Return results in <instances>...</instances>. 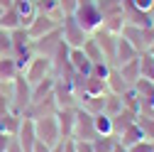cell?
I'll use <instances>...</instances> for the list:
<instances>
[{
	"instance_id": "obj_7",
	"label": "cell",
	"mask_w": 154,
	"mask_h": 152,
	"mask_svg": "<svg viewBox=\"0 0 154 152\" xmlns=\"http://www.w3.org/2000/svg\"><path fill=\"white\" fill-rule=\"evenodd\" d=\"M59 32H61V40H64L69 47H83V42L88 40V32L73 20V15H66L64 20H61Z\"/></svg>"
},
{
	"instance_id": "obj_40",
	"label": "cell",
	"mask_w": 154,
	"mask_h": 152,
	"mask_svg": "<svg viewBox=\"0 0 154 152\" xmlns=\"http://www.w3.org/2000/svg\"><path fill=\"white\" fill-rule=\"evenodd\" d=\"M5 152H25V150H22V147H20V142H17V140H15V138H12V140H10V145H8V150H5Z\"/></svg>"
},
{
	"instance_id": "obj_9",
	"label": "cell",
	"mask_w": 154,
	"mask_h": 152,
	"mask_svg": "<svg viewBox=\"0 0 154 152\" xmlns=\"http://www.w3.org/2000/svg\"><path fill=\"white\" fill-rule=\"evenodd\" d=\"M61 22L59 20H54L51 15H44V12H37L34 15V20L25 27L27 30V34L32 37V40H37V37H42V34H47V32H51V30H56Z\"/></svg>"
},
{
	"instance_id": "obj_1",
	"label": "cell",
	"mask_w": 154,
	"mask_h": 152,
	"mask_svg": "<svg viewBox=\"0 0 154 152\" xmlns=\"http://www.w3.org/2000/svg\"><path fill=\"white\" fill-rule=\"evenodd\" d=\"M8 96H10V110H15V113H20V116H25V110L32 106V86L25 81V76H22V74L10 84Z\"/></svg>"
},
{
	"instance_id": "obj_13",
	"label": "cell",
	"mask_w": 154,
	"mask_h": 152,
	"mask_svg": "<svg viewBox=\"0 0 154 152\" xmlns=\"http://www.w3.org/2000/svg\"><path fill=\"white\" fill-rule=\"evenodd\" d=\"M140 56V52L134 49L125 37H120L118 34V49H115V59H112V66H122V64H127V62H132V59H137Z\"/></svg>"
},
{
	"instance_id": "obj_37",
	"label": "cell",
	"mask_w": 154,
	"mask_h": 152,
	"mask_svg": "<svg viewBox=\"0 0 154 152\" xmlns=\"http://www.w3.org/2000/svg\"><path fill=\"white\" fill-rule=\"evenodd\" d=\"M73 145H76V152H95L93 140H73Z\"/></svg>"
},
{
	"instance_id": "obj_46",
	"label": "cell",
	"mask_w": 154,
	"mask_h": 152,
	"mask_svg": "<svg viewBox=\"0 0 154 152\" xmlns=\"http://www.w3.org/2000/svg\"><path fill=\"white\" fill-rule=\"evenodd\" d=\"M0 15H3V8H0Z\"/></svg>"
},
{
	"instance_id": "obj_36",
	"label": "cell",
	"mask_w": 154,
	"mask_h": 152,
	"mask_svg": "<svg viewBox=\"0 0 154 152\" xmlns=\"http://www.w3.org/2000/svg\"><path fill=\"white\" fill-rule=\"evenodd\" d=\"M127 5H132L134 10H142V12H152V5L154 0H125Z\"/></svg>"
},
{
	"instance_id": "obj_23",
	"label": "cell",
	"mask_w": 154,
	"mask_h": 152,
	"mask_svg": "<svg viewBox=\"0 0 154 152\" xmlns=\"http://www.w3.org/2000/svg\"><path fill=\"white\" fill-rule=\"evenodd\" d=\"M118 71L122 74V79L130 86H134V81L140 79V56H137V59H132V62H127V64H122V66H118Z\"/></svg>"
},
{
	"instance_id": "obj_4",
	"label": "cell",
	"mask_w": 154,
	"mask_h": 152,
	"mask_svg": "<svg viewBox=\"0 0 154 152\" xmlns=\"http://www.w3.org/2000/svg\"><path fill=\"white\" fill-rule=\"evenodd\" d=\"M22 76H25V81L29 84V86H34V84H39L42 79H47V76H54V71H51V59H47V56H32V59L22 66V71H20Z\"/></svg>"
},
{
	"instance_id": "obj_14",
	"label": "cell",
	"mask_w": 154,
	"mask_h": 152,
	"mask_svg": "<svg viewBox=\"0 0 154 152\" xmlns=\"http://www.w3.org/2000/svg\"><path fill=\"white\" fill-rule=\"evenodd\" d=\"M69 64H71V69L76 71V74H83V76H88L91 74V59L83 54V49L81 47H71L69 49Z\"/></svg>"
},
{
	"instance_id": "obj_41",
	"label": "cell",
	"mask_w": 154,
	"mask_h": 152,
	"mask_svg": "<svg viewBox=\"0 0 154 152\" xmlns=\"http://www.w3.org/2000/svg\"><path fill=\"white\" fill-rule=\"evenodd\" d=\"M32 152H51V147H47L44 142H39V140H37V145H34V150Z\"/></svg>"
},
{
	"instance_id": "obj_26",
	"label": "cell",
	"mask_w": 154,
	"mask_h": 152,
	"mask_svg": "<svg viewBox=\"0 0 154 152\" xmlns=\"http://www.w3.org/2000/svg\"><path fill=\"white\" fill-rule=\"evenodd\" d=\"M100 15L103 17H112V15H122V0H95Z\"/></svg>"
},
{
	"instance_id": "obj_31",
	"label": "cell",
	"mask_w": 154,
	"mask_h": 152,
	"mask_svg": "<svg viewBox=\"0 0 154 152\" xmlns=\"http://www.w3.org/2000/svg\"><path fill=\"white\" fill-rule=\"evenodd\" d=\"M95 132H98V135H112V120L105 113H98V116H95Z\"/></svg>"
},
{
	"instance_id": "obj_21",
	"label": "cell",
	"mask_w": 154,
	"mask_h": 152,
	"mask_svg": "<svg viewBox=\"0 0 154 152\" xmlns=\"http://www.w3.org/2000/svg\"><path fill=\"white\" fill-rule=\"evenodd\" d=\"M54 84H56L54 76H47V79H42L39 84H34V86H32V103L51 96V93H54Z\"/></svg>"
},
{
	"instance_id": "obj_47",
	"label": "cell",
	"mask_w": 154,
	"mask_h": 152,
	"mask_svg": "<svg viewBox=\"0 0 154 152\" xmlns=\"http://www.w3.org/2000/svg\"><path fill=\"white\" fill-rule=\"evenodd\" d=\"M152 145H154V140H152Z\"/></svg>"
},
{
	"instance_id": "obj_20",
	"label": "cell",
	"mask_w": 154,
	"mask_h": 152,
	"mask_svg": "<svg viewBox=\"0 0 154 152\" xmlns=\"http://www.w3.org/2000/svg\"><path fill=\"white\" fill-rule=\"evenodd\" d=\"M137 125L144 132V140H154V108H147V110L137 113Z\"/></svg>"
},
{
	"instance_id": "obj_22",
	"label": "cell",
	"mask_w": 154,
	"mask_h": 152,
	"mask_svg": "<svg viewBox=\"0 0 154 152\" xmlns=\"http://www.w3.org/2000/svg\"><path fill=\"white\" fill-rule=\"evenodd\" d=\"M0 27L8 30V32H12V30H17V27H22V20H20V15H17L15 8L3 10V15H0Z\"/></svg>"
},
{
	"instance_id": "obj_43",
	"label": "cell",
	"mask_w": 154,
	"mask_h": 152,
	"mask_svg": "<svg viewBox=\"0 0 154 152\" xmlns=\"http://www.w3.org/2000/svg\"><path fill=\"white\" fill-rule=\"evenodd\" d=\"M112 152H127V147H122L120 142H115V147H112Z\"/></svg>"
},
{
	"instance_id": "obj_33",
	"label": "cell",
	"mask_w": 154,
	"mask_h": 152,
	"mask_svg": "<svg viewBox=\"0 0 154 152\" xmlns=\"http://www.w3.org/2000/svg\"><path fill=\"white\" fill-rule=\"evenodd\" d=\"M108 71H110V64H108V62H95V64L91 66V76H95V79H103V81H105Z\"/></svg>"
},
{
	"instance_id": "obj_44",
	"label": "cell",
	"mask_w": 154,
	"mask_h": 152,
	"mask_svg": "<svg viewBox=\"0 0 154 152\" xmlns=\"http://www.w3.org/2000/svg\"><path fill=\"white\" fill-rule=\"evenodd\" d=\"M149 54H152V56H154V44H152V47H149Z\"/></svg>"
},
{
	"instance_id": "obj_11",
	"label": "cell",
	"mask_w": 154,
	"mask_h": 152,
	"mask_svg": "<svg viewBox=\"0 0 154 152\" xmlns=\"http://www.w3.org/2000/svg\"><path fill=\"white\" fill-rule=\"evenodd\" d=\"M15 140L20 142V147L25 152H32L34 145H37V132H34V120L32 118H25L22 116V123H20V130H17Z\"/></svg>"
},
{
	"instance_id": "obj_2",
	"label": "cell",
	"mask_w": 154,
	"mask_h": 152,
	"mask_svg": "<svg viewBox=\"0 0 154 152\" xmlns=\"http://www.w3.org/2000/svg\"><path fill=\"white\" fill-rule=\"evenodd\" d=\"M73 20L79 22L88 34H93L95 30H100V27H103V15H100L98 5H95V0L81 3L79 8H76V12H73Z\"/></svg>"
},
{
	"instance_id": "obj_18",
	"label": "cell",
	"mask_w": 154,
	"mask_h": 152,
	"mask_svg": "<svg viewBox=\"0 0 154 152\" xmlns=\"http://www.w3.org/2000/svg\"><path fill=\"white\" fill-rule=\"evenodd\" d=\"M105 84H108V93H118V96L130 88V84L122 79V74L118 71V66H110V71L105 76Z\"/></svg>"
},
{
	"instance_id": "obj_24",
	"label": "cell",
	"mask_w": 154,
	"mask_h": 152,
	"mask_svg": "<svg viewBox=\"0 0 154 152\" xmlns=\"http://www.w3.org/2000/svg\"><path fill=\"white\" fill-rule=\"evenodd\" d=\"M83 93H88V96H103V93H108V84L103 79H95V76H86V84H83Z\"/></svg>"
},
{
	"instance_id": "obj_3",
	"label": "cell",
	"mask_w": 154,
	"mask_h": 152,
	"mask_svg": "<svg viewBox=\"0 0 154 152\" xmlns=\"http://www.w3.org/2000/svg\"><path fill=\"white\" fill-rule=\"evenodd\" d=\"M10 42H12V56L17 59V66L22 71V66L34 56L32 54V37L27 34L25 27H17V30L10 32Z\"/></svg>"
},
{
	"instance_id": "obj_45",
	"label": "cell",
	"mask_w": 154,
	"mask_h": 152,
	"mask_svg": "<svg viewBox=\"0 0 154 152\" xmlns=\"http://www.w3.org/2000/svg\"><path fill=\"white\" fill-rule=\"evenodd\" d=\"M149 15H152V20H154V5H152V12H149Z\"/></svg>"
},
{
	"instance_id": "obj_32",
	"label": "cell",
	"mask_w": 154,
	"mask_h": 152,
	"mask_svg": "<svg viewBox=\"0 0 154 152\" xmlns=\"http://www.w3.org/2000/svg\"><path fill=\"white\" fill-rule=\"evenodd\" d=\"M0 56H12V42H10V32L0 27Z\"/></svg>"
},
{
	"instance_id": "obj_25",
	"label": "cell",
	"mask_w": 154,
	"mask_h": 152,
	"mask_svg": "<svg viewBox=\"0 0 154 152\" xmlns=\"http://www.w3.org/2000/svg\"><path fill=\"white\" fill-rule=\"evenodd\" d=\"M83 54L91 59V64H95V62H105V56H103V52H100V47H98V42L93 40V34H88V40L83 42Z\"/></svg>"
},
{
	"instance_id": "obj_34",
	"label": "cell",
	"mask_w": 154,
	"mask_h": 152,
	"mask_svg": "<svg viewBox=\"0 0 154 152\" xmlns=\"http://www.w3.org/2000/svg\"><path fill=\"white\" fill-rule=\"evenodd\" d=\"M56 3H59V8H61V15L66 17V15L76 12V8L81 5V0H56Z\"/></svg>"
},
{
	"instance_id": "obj_6",
	"label": "cell",
	"mask_w": 154,
	"mask_h": 152,
	"mask_svg": "<svg viewBox=\"0 0 154 152\" xmlns=\"http://www.w3.org/2000/svg\"><path fill=\"white\" fill-rule=\"evenodd\" d=\"M95 116L88 113L86 108H76V118H73V140H95Z\"/></svg>"
},
{
	"instance_id": "obj_12",
	"label": "cell",
	"mask_w": 154,
	"mask_h": 152,
	"mask_svg": "<svg viewBox=\"0 0 154 152\" xmlns=\"http://www.w3.org/2000/svg\"><path fill=\"white\" fill-rule=\"evenodd\" d=\"M54 118H56V123H59L61 140L73 138V118H76V108H56Z\"/></svg>"
},
{
	"instance_id": "obj_39",
	"label": "cell",
	"mask_w": 154,
	"mask_h": 152,
	"mask_svg": "<svg viewBox=\"0 0 154 152\" xmlns=\"http://www.w3.org/2000/svg\"><path fill=\"white\" fill-rule=\"evenodd\" d=\"M10 140H12L10 135H5V132H0V152H5V150H8V145H10Z\"/></svg>"
},
{
	"instance_id": "obj_19",
	"label": "cell",
	"mask_w": 154,
	"mask_h": 152,
	"mask_svg": "<svg viewBox=\"0 0 154 152\" xmlns=\"http://www.w3.org/2000/svg\"><path fill=\"white\" fill-rule=\"evenodd\" d=\"M115 140H118L122 147H130V145H134V142L144 140V132H142V128L137 125V120H134V123H132V125H127V128H125V130H122Z\"/></svg>"
},
{
	"instance_id": "obj_10",
	"label": "cell",
	"mask_w": 154,
	"mask_h": 152,
	"mask_svg": "<svg viewBox=\"0 0 154 152\" xmlns=\"http://www.w3.org/2000/svg\"><path fill=\"white\" fill-rule=\"evenodd\" d=\"M93 40L98 42V47H100V52H103V56H105V62L112 66V59H115V49H118V34H112V32H108V30H95L93 32Z\"/></svg>"
},
{
	"instance_id": "obj_30",
	"label": "cell",
	"mask_w": 154,
	"mask_h": 152,
	"mask_svg": "<svg viewBox=\"0 0 154 152\" xmlns=\"http://www.w3.org/2000/svg\"><path fill=\"white\" fill-rule=\"evenodd\" d=\"M115 135H98L93 140V147H95V152H112V147H115Z\"/></svg>"
},
{
	"instance_id": "obj_29",
	"label": "cell",
	"mask_w": 154,
	"mask_h": 152,
	"mask_svg": "<svg viewBox=\"0 0 154 152\" xmlns=\"http://www.w3.org/2000/svg\"><path fill=\"white\" fill-rule=\"evenodd\" d=\"M125 27V17L122 15H112V17H103V30L112 32V34H120Z\"/></svg>"
},
{
	"instance_id": "obj_38",
	"label": "cell",
	"mask_w": 154,
	"mask_h": 152,
	"mask_svg": "<svg viewBox=\"0 0 154 152\" xmlns=\"http://www.w3.org/2000/svg\"><path fill=\"white\" fill-rule=\"evenodd\" d=\"M61 152H76L73 138H69V140H61Z\"/></svg>"
},
{
	"instance_id": "obj_35",
	"label": "cell",
	"mask_w": 154,
	"mask_h": 152,
	"mask_svg": "<svg viewBox=\"0 0 154 152\" xmlns=\"http://www.w3.org/2000/svg\"><path fill=\"white\" fill-rule=\"evenodd\" d=\"M127 152H154V145H152V140H140V142L130 145Z\"/></svg>"
},
{
	"instance_id": "obj_42",
	"label": "cell",
	"mask_w": 154,
	"mask_h": 152,
	"mask_svg": "<svg viewBox=\"0 0 154 152\" xmlns=\"http://www.w3.org/2000/svg\"><path fill=\"white\" fill-rule=\"evenodd\" d=\"M12 5H15V0H0V8H3V10L12 8Z\"/></svg>"
},
{
	"instance_id": "obj_17",
	"label": "cell",
	"mask_w": 154,
	"mask_h": 152,
	"mask_svg": "<svg viewBox=\"0 0 154 152\" xmlns=\"http://www.w3.org/2000/svg\"><path fill=\"white\" fill-rule=\"evenodd\" d=\"M20 76V66H17L15 56H0V81L12 84Z\"/></svg>"
},
{
	"instance_id": "obj_5",
	"label": "cell",
	"mask_w": 154,
	"mask_h": 152,
	"mask_svg": "<svg viewBox=\"0 0 154 152\" xmlns=\"http://www.w3.org/2000/svg\"><path fill=\"white\" fill-rule=\"evenodd\" d=\"M34 132H37V140L44 142L47 147H56V145L61 142L59 123H56V118H54V116L37 118V120H34Z\"/></svg>"
},
{
	"instance_id": "obj_16",
	"label": "cell",
	"mask_w": 154,
	"mask_h": 152,
	"mask_svg": "<svg viewBox=\"0 0 154 152\" xmlns=\"http://www.w3.org/2000/svg\"><path fill=\"white\" fill-rule=\"evenodd\" d=\"M110 120H112V135L118 138L127 125H132L134 120H137V110H132V108H122L118 116H112Z\"/></svg>"
},
{
	"instance_id": "obj_15",
	"label": "cell",
	"mask_w": 154,
	"mask_h": 152,
	"mask_svg": "<svg viewBox=\"0 0 154 152\" xmlns=\"http://www.w3.org/2000/svg\"><path fill=\"white\" fill-rule=\"evenodd\" d=\"M20 123H22V116L15 110H5L3 116H0V132H5V135L15 138L17 130H20Z\"/></svg>"
},
{
	"instance_id": "obj_8",
	"label": "cell",
	"mask_w": 154,
	"mask_h": 152,
	"mask_svg": "<svg viewBox=\"0 0 154 152\" xmlns=\"http://www.w3.org/2000/svg\"><path fill=\"white\" fill-rule=\"evenodd\" d=\"M61 42H64V40H61V32H59V27H56V30L42 34V37H37V40H32V54L51 59V56L56 54V49H59Z\"/></svg>"
},
{
	"instance_id": "obj_27",
	"label": "cell",
	"mask_w": 154,
	"mask_h": 152,
	"mask_svg": "<svg viewBox=\"0 0 154 152\" xmlns=\"http://www.w3.org/2000/svg\"><path fill=\"white\" fill-rule=\"evenodd\" d=\"M140 79L154 81V56L149 52H142L140 54Z\"/></svg>"
},
{
	"instance_id": "obj_28",
	"label": "cell",
	"mask_w": 154,
	"mask_h": 152,
	"mask_svg": "<svg viewBox=\"0 0 154 152\" xmlns=\"http://www.w3.org/2000/svg\"><path fill=\"white\" fill-rule=\"evenodd\" d=\"M122 108H125V106H122V98L118 96V93H105V106H103V113H105L108 118L118 116Z\"/></svg>"
}]
</instances>
